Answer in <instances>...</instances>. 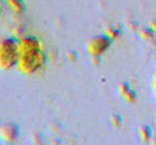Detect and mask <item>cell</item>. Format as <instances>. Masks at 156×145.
I'll return each mask as SVG.
<instances>
[{
	"mask_svg": "<svg viewBox=\"0 0 156 145\" xmlns=\"http://www.w3.org/2000/svg\"><path fill=\"white\" fill-rule=\"evenodd\" d=\"M18 41V58L16 69L23 75H33L44 68L46 52L41 40L32 35L23 36Z\"/></svg>",
	"mask_w": 156,
	"mask_h": 145,
	"instance_id": "obj_1",
	"label": "cell"
},
{
	"mask_svg": "<svg viewBox=\"0 0 156 145\" xmlns=\"http://www.w3.org/2000/svg\"><path fill=\"white\" fill-rule=\"evenodd\" d=\"M18 58V41L13 37L0 39V71L16 68Z\"/></svg>",
	"mask_w": 156,
	"mask_h": 145,
	"instance_id": "obj_2",
	"label": "cell"
},
{
	"mask_svg": "<svg viewBox=\"0 0 156 145\" xmlns=\"http://www.w3.org/2000/svg\"><path fill=\"white\" fill-rule=\"evenodd\" d=\"M16 128L13 125H3L0 128V138L5 142L14 141L16 139Z\"/></svg>",
	"mask_w": 156,
	"mask_h": 145,
	"instance_id": "obj_3",
	"label": "cell"
},
{
	"mask_svg": "<svg viewBox=\"0 0 156 145\" xmlns=\"http://www.w3.org/2000/svg\"><path fill=\"white\" fill-rule=\"evenodd\" d=\"M106 46H107L106 40L103 39L102 37H98V38H94L90 41V43L88 45V50L90 53L98 54L100 52H102L103 50H105Z\"/></svg>",
	"mask_w": 156,
	"mask_h": 145,
	"instance_id": "obj_4",
	"label": "cell"
},
{
	"mask_svg": "<svg viewBox=\"0 0 156 145\" xmlns=\"http://www.w3.org/2000/svg\"><path fill=\"white\" fill-rule=\"evenodd\" d=\"M5 3L15 14H21L25 11V3L23 0H5Z\"/></svg>",
	"mask_w": 156,
	"mask_h": 145,
	"instance_id": "obj_5",
	"label": "cell"
},
{
	"mask_svg": "<svg viewBox=\"0 0 156 145\" xmlns=\"http://www.w3.org/2000/svg\"><path fill=\"white\" fill-rule=\"evenodd\" d=\"M0 13H1V5H0Z\"/></svg>",
	"mask_w": 156,
	"mask_h": 145,
	"instance_id": "obj_6",
	"label": "cell"
}]
</instances>
